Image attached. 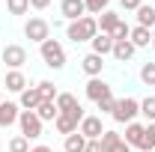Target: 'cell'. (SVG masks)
I'll list each match as a JSON object with an SVG mask.
<instances>
[{"mask_svg":"<svg viewBox=\"0 0 155 152\" xmlns=\"http://www.w3.org/2000/svg\"><path fill=\"white\" fill-rule=\"evenodd\" d=\"M96 36H98V21L93 18V15H84V18L66 24V39L75 42V45H81V42H93Z\"/></svg>","mask_w":155,"mask_h":152,"instance_id":"1","label":"cell"},{"mask_svg":"<svg viewBox=\"0 0 155 152\" xmlns=\"http://www.w3.org/2000/svg\"><path fill=\"white\" fill-rule=\"evenodd\" d=\"M39 54H42V60H45L48 69H54V72L66 69V48H63L60 39H45L39 45Z\"/></svg>","mask_w":155,"mask_h":152,"instance_id":"2","label":"cell"},{"mask_svg":"<svg viewBox=\"0 0 155 152\" xmlns=\"http://www.w3.org/2000/svg\"><path fill=\"white\" fill-rule=\"evenodd\" d=\"M114 122L119 125H128V122H134L137 116H140V98L134 95H125V98H116V107H114Z\"/></svg>","mask_w":155,"mask_h":152,"instance_id":"3","label":"cell"},{"mask_svg":"<svg viewBox=\"0 0 155 152\" xmlns=\"http://www.w3.org/2000/svg\"><path fill=\"white\" fill-rule=\"evenodd\" d=\"M18 128H21V134H24L27 140H39V137H42V128H45V122L36 116V111H21Z\"/></svg>","mask_w":155,"mask_h":152,"instance_id":"4","label":"cell"},{"mask_svg":"<svg viewBox=\"0 0 155 152\" xmlns=\"http://www.w3.org/2000/svg\"><path fill=\"white\" fill-rule=\"evenodd\" d=\"M24 36L30 39V42H36V45H42L45 39H51V24L45 18H39V15H33V18H27V24H24Z\"/></svg>","mask_w":155,"mask_h":152,"instance_id":"5","label":"cell"},{"mask_svg":"<svg viewBox=\"0 0 155 152\" xmlns=\"http://www.w3.org/2000/svg\"><path fill=\"white\" fill-rule=\"evenodd\" d=\"M0 60L6 63V69H21L27 63V48L18 45V42H9L3 51H0Z\"/></svg>","mask_w":155,"mask_h":152,"instance_id":"6","label":"cell"},{"mask_svg":"<svg viewBox=\"0 0 155 152\" xmlns=\"http://www.w3.org/2000/svg\"><path fill=\"white\" fill-rule=\"evenodd\" d=\"M143 128H146V122H128L125 125V134H122V140L131 146V149H137V152H143Z\"/></svg>","mask_w":155,"mask_h":152,"instance_id":"7","label":"cell"},{"mask_svg":"<svg viewBox=\"0 0 155 152\" xmlns=\"http://www.w3.org/2000/svg\"><path fill=\"white\" fill-rule=\"evenodd\" d=\"M87 114H60L57 119H54V128H57L60 134H75L78 131V125H81V119H84Z\"/></svg>","mask_w":155,"mask_h":152,"instance_id":"8","label":"cell"},{"mask_svg":"<svg viewBox=\"0 0 155 152\" xmlns=\"http://www.w3.org/2000/svg\"><path fill=\"white\" fill-rule=\"evenodd\" d=\"M84 90H87V98H90V101H101L104 95L114 93V87H110L107 81H101V78H90Z\"/></svg>","mask_w":155,"mask_h":152,"instance_id":"9","label":"cell"},{"mask_svg":"<svg viewBox=\"0 0 155 152\" xmlns=\"http://www.w3.org/2000/svg\"><path fill=\"white\" fill-rule=\"evenodd\" d=\"M78 131L84 134L87 140H98V137L104 134V125H101V116H84V119H81V125H78Z\"/></svg>","mask_w":155,"mask_h":152,"instance_id":"10","label":"cell"},{"mask_svg":"<svg viewBox=\"0 0 155 152\" xmlns=\"http://www.w3.org/2000/svg\"><path fill=\"white\" fill-rule=\"evenodd\" d=\"M60 15L66 21H78L87 15V6H84V0H60Z\"/></svg>","mask_w":155,"mask_h":152,"instance_id":"11","label":"cell"},{"mask_svg":"<svg viewBox=\"0 0 155 152\" xmlns=\"http://www.w3.org/2000/svg\"><path fill=\"white\" fill-rule=\"evenodd\" d=\"M3 87H6V93L21 95L24 90H27V78H24V72H21V69H9V72H6V81H3Z\"/></svg>","mask_w":155,"mask_h":152,"instance_id":"12","label":"cell"},{"mask_svg":"<svg viewBox=\"0 0 155 152\" xmlns=\"http://www.w3.org/2000/svg\"><path fill=\"white\" fill-rule=\"evenodd\" d=\"M81 69H84V75L87 78H101V69H104V57H98V54H84L81 60Z\"/></svg>","mask_w":155,"mask_h":152,"instance_id":"13","label":"cell"},{"mask_svg":"<svg viewBox=\"0 0 155 152\" xmlns=\"http://www.w3.org/2000/svg\"><path fill=\"white\" fill-rule=\"evenodd\" d=\"M21 116V107L18 101H0V128H9V125H15Z\"/></svg>","mask_w":155,"mask_h":152,"instance_id":"14","label":"cell"},{"mask_svg":"<svg viewBox=\"0 0 155 152\" xmlns=\"http://www.w3.org/2000/svg\"><path fill=\"white\" fill-rule=\"evenodd\" d=\"M57 111L60 114H84V104L72 93H60L57 95Z\"/></svg>","mask_w":155,"mask_h":152,"instance_id":"15","label":"cell"},{"mask_svg":"<svg viewBox=\"0 0 155 152\" xmlns=\"http://www.w3.org/2000/svg\"><path fill=\"white\" fill-rule=\"evenodd\" d=\"M137 48L125 39V42H114V51H110V57L116 60V63H128V60H134Z\"/></svg>","mask_w":155,"mask_h":152,"instance_id":"16","label":"cell"},{"mask_svg":"<svg viewBox=\"0 0 155 152\" xmlns=\"http://www.w3.org/2000/svg\"><path fill=\"white\" fill-rule=\"evenodd\" d=\"M39 104H42V95H39L36 87H27V90L18 95V107L21 111H36Z\"/></svg>","mask_w":155,"mask_h":152,"instance_id":"17","label":"cell"},{"mask_svg":"<svg viewBox=\"0 0 155 152\" xmlns=\"http://www.w3.org/2000/svg\"><path fill=\"white\" fill-rule=\"evenodd\" d=\"M96 21H98V33H107V36H110V33H114V27L122 21V15H116L114 9H104Z\"/></svg>","mask_w":155,"mask_h":152,"instance_id":"18","label":"cell"},{"mask_svg":"<svg viewBox=\"0 0 155 152\" xmlns=\"http://www.w3.org/2000/svg\"><path fill=\"white\" fill-rule=\"evenodd\" d=\"M128 42L134 45L137 51H140V48H149V45H152V30H146V27H131Z\"/></svg>","mask_w":155,"mask_h":152,"instance_id":"19","label":"cell"},{"mask_svg":"<svg viewBox=\"0 0 155 152\" xmlns=\"http://www.w3.org/2000/svg\"><path fill=\"white\" fill-rule=\"evenodd\" d=\"M90 48H93V54H98V57H110V51H114V39L107 36V33H98V36L90 42Z\"/></svg>","mask_w":155,"mask_h":152,"instance_id":"20","label":"cell"},{"mask_svg":"<svg viewBox=\"0 0 155 152\" xmlns=\"http://www.w3.org/2000/svg\"><path fill=\"white\" fill-rule=\"evenodd\" d=\"M137 27L155 30V6H152V3H143V6L137 9Z\"/></svg>","mask_w":155,"mask_h":152,"instance_id":"21","label":"cell"},{"mask_svg":"<svg viewBox=\"0 0 155 152\" xmlns=\"http://www.w3.org/2000/svg\"><path fill=\"white\" fill-rule=\"evenodd\" d=\"M87 149V137L81 131H75V134H69L66 140H63V152H84Z\"/></svg>","mask_w":155,"mask_h":152,"instance_id":"22","label":"cell"},{"mask_svg":"<svg viewBox=\"0 0 155 152\" xmlns=\"http://www.w3.org/2000/svg\"><path fill=\"white\" fill-rule=\"evenodd\" d=\"M36 116L42 119V122H54V119L60 116V111H57V101H42V104L36 107Z\"/></svg>","mask_w":155,"mask_h":152,"instance_id":"23","label":"cell"},{"mask_svg":"<svg viewBox=\"0 0 155 152\" xmlns=\"http://www.w3.org/2000/svg\"><path fill=\"white\" fill-rule=\"evenodd\" d=\"M36 90H39V95H42V101H57V95H60V90L54 87V81H39Z\"/></svg>","mask_w":155,"mask_h":152,"instance_id":"24","label":"cell"},{"mask_svg":"<svg viewBox=\"0 0 155 152\" xmlns=\"http://www.w3.org/2000/svg\"><path fill=\"white\" fill-rule=\"evenodd\" d=\"M6 12L15 15V18L27 15V12H30V0H6Z\"/></svg>","mask_w":155,"mask_h":152,"instance_id":"25","label":"cell"},{"mask_svg":"<svg viewBox=\"0 0 155 152\" xmlns=\"http://www.w3.org/2000/svg\"><path fill=\"white\" fill-rule=\"evenodd\" d=\"M140 116H143L146 122H155V95L140 98Z\"/></svg>","mask_w":155,"mask_h":152,"instance_id":"26","label":"cell"},{"mask_svg":"<svg viewBox=\"0 0 155 152\" xmlns=\"http://www.w3.org/2000/svg\"><path fill=\"white\" fill-rule=\"evenodd\" d=\"M98 140H101V149L107 152V149H110V146H116V143L122 140V134L116 131V128H104V134H101Z\"/></svg>","mask_w":155,"mask_h":152,"instance_id":"27","label":"cell"},{"mask_svg":"<svg viewBox=\"0 0 155 152\" xmlns=\"http://www.w3.org/2000/svg\"><path fill=\"white\" fill-rule=\"evenodd\" d=\"M84 6H87V15H101L104 9H110V0H84Z\"/></svg>","mask_w":155,"mask_h":152,"instance_id":"28","label":"cell"},{"mask_svg":"<svg viewBox=\"0 0 155 152\" xmlns=\"http://www.w3.org/2000/svg\"><path fill=\"white\" fill-rule=\"evenodd\" d=\"M140 84L143 87H155V63H143L140 66Z\"/></svg>","mask_w":155,"mask_h":152,"instance_id":"29","label":"cell"},{"mask_svg":"<svg viewBox=\"0 0 155 152\" xmlns=\"http://www.w3.org/2000/svg\"><path fill=\"white\" fill-rule=\"evenodd\" d=\"M9 152H30V140L24 137V134H15L12 140H9V146H6Z\"/></svg>","mask_w":155,"mask_h":152,"instance_id":"30","label":"cell"},{"mask_svg":"<svg viewBox=\"0 0 155 152\" xmlns=\"http://www.w3.org/2000/svg\"><path fill=\"white\" fill-rule=\"evenodd\" d=\"M155 149V122H146L143 128V152H152Z\"/></svg>","mask_w":155,"mask_h":152,"instance_id":"31","label":"cell"},{"mask_svg":"<svg viewBox=\"0 0 155 152\" xmlns=\"http://www.w3.org/2000/svg\"><path fill=\"white\" fill-rule=\"evenodd\" d=\"M96 107L101 111V114H107V116H110V114H114V107H116V95H114V93H110V95H104L101 101H96Z\"/></svg>","mask_w":155,"mask_h":152,"instance_id":"32","label":"cell"},{"mask_svg":"<svg viewBox=\"0 0 155 152\" xmlns=\"http://www.w3.org/2000/svg\"><path fill=\"white\" fill-rule=\"evenodd\" d=\"M128 33H131V27H128L125 21H119V24L114 27V33H110V39H114V42H125V39H128Z\"/></svg>","mask_w":155,"mask_h":152,"instance_id":"33","label":"cell"},{"mask_svg":"<svg viewBox=\"0 0 155 152\" xmlns=\"http://www.w3.org/2000/svg\"><path fill=\"white\" fill-rule=\"evenodd\" d=\"M119 6H122V12H137L143 6V0H119Z\"/></svg>","mask_w":155,"mask_h":152,"instance_id":"34","label":"cell"},{"mask_svg":"<svg viewBox=\"0 0 155 152\" xmlns=\"http://www.w3.org/2000/svg\"><path fill=\"white\" fill-rule=\"evenodd\" d=\"M84 152H104L101 149V140H87V149Z\"/></svg>","mask_w":155,"mask_h":152,"instance_id":"35","label":"cell"},{"mask_svg":"<svg viewBox=\"0 0 155 152\" xmlns=\"http://www.w3.org/2000/svg\"><path fill=\"white\" fill-rule=\"evenodd\" d=\"M107 152H131V146H128L125 140H119V143H116V146H110Z\"/></svg>","mask_w":155,"mask_h":152,"instance_id":"36","label":"cell"},{"mask_svg":"<svg viewBox=\"0 0 155 152\" xmlns=\"http://www.w3.org/2000/svg\"><path fill=\"white\" fill-rule=\"evenodd\" d=\"M30 6L42 12V9H48V6H51V0H30Z\"/></svg>","mask_w":155,"mask_h":152,"instance_id":"37","label":"cell"},{"mask_svg":"<svg viewBox=\"0 0 155 152\" xmlns=\"http://www.w3.org/2000/svg\"><path fill=\"white\" fill-rule=\"evenodd\" d=\"M30 152H54L51 146H45V143H39V146H30Z\"/></svg>","mask_w":155,"mask_h":152,"instance_id":"38","label":"cell"},{"mask_svg":"<svg viewBox=\"0 0 155 152\" xmlns=\"http://www.w3.org/2000/svg\"><path fill=\"white\" fill-rule=\"evenodd\" d=\"M152 51H155V30H152Z\"/></svg>","mask_w":155,"mask_h":152,"instance_id":"39","label":"cell"},{"mask_svg":"<svg viewBox=\"0 0 155 152\" xmlns=\"http://www.w3.org/2000/svg\"><path fill=\"white\" fill-rule=\"evenodd\" d=\"M0 101H3V87H0Z\"/></svg>","mask_w":155,"mask_h":152,"instance_id":"40","label":"cell"},{"mask_svg":"<svg viewBox=\"0 0 155 152\" xmlns=\"http://www.w3.org/2000/svg\"><path fill=\"white\" fill-rule=\"evenodd\" d=\"M152 152H155V149H152Z\"/></svg>","mask_w":155,"mask_h":152,"instance_id":"41","label":"cell"}]
</instances>
